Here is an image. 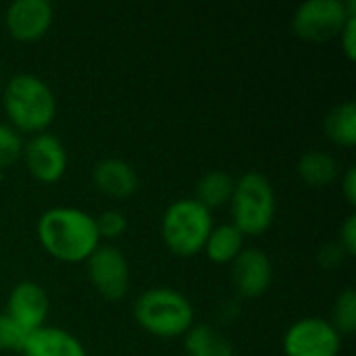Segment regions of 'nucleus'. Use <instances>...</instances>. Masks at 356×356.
Segmentation results:
<instances>
[{"instance_id": "dca6fc26", "label": "nucleus", "mask_w": 356, "mask_h": 356, "mask_svg": "<svg viewBox=\"0 0 356 356\" xmlns=\"http://www.w3.org/2000/svg\"><path fill=\"white\" fill-rule=\"evenodd\" d=\"M244 250V236L232 223L215 225L204 244V254L215 265H232Z\"/></svg>"}, {"instance_id": "4468645a", "label": "nucleus", "mask_w": 356, "mask_h": 356, "mask_svg": "<svg viewBox=\"0 0 356 356\" xmlns=\"http://www.w3.org/2000/svg\"><path fill=\"white\" fill-rule=\"evenodd\" d=\"M23 356H88L77 336L63 327L42 325L27 334L21 348Z\"/></svg>"}, {"instance_id": "9d476101", "label": "nucleus", "mask_w": 356, "mask_h": 356, "mask_svg": "<svg viewBox=\"0 0 356 356\" xmlns=\"http://www.w3.org/2000/svg\"><path fill=\"white\" fill-rule=\"evenodd\" d=\"M54 21V8L48 0H15L4 10V27L17 42L42 40Z\"/></svg>"}, {"instance_id": "39448f33", "label": "nucleus", "mask_w": 356, "mask_h": 356, "mask_svg": "<svg viewBox=\"0 0 356 356\" xmlns=\"http://www.w3.org/2000/svg\"><path fill=\"white\" fill-rule=\"evenodd\" d=\"M213 227V213L194 198L173 200L161 219V236L165 246L184 259L196 257L204 250Z\"/></svg>"}, {"instance_id": "bb28decb", "label": "nucleus", "mask_w": 356, "mask_h": 356, "mask_svg": "<svg viewBox=\"0 0 356 356\" xmlns=\"http://www.w3.org/2000/svg\"><path fill=\"white\" fill-rule=\"evenodd\" d=\"M340 188H342V194L346 198V202L350 207L356 204V169L355 167H348L344 171V175H340Z\"/></svg>"}, {"instance_id": "0eeeda50", "label": "nucleus", "mask_w": 356, "mask_h": 356, "mask_svg": "<svg viewBox=\"0 0 356 356\" xmlns=\"http://www.w3.org/2000/svg\"><path fill=\"white\" fill-rule=\"evenodd\" d=\"M286 356H340L342 336L323 317H305L294 321L282 340Z\"/></svg>"}, {"instance_id": "c85d7f7f", "label": "nucleus", "mask_w": 356, "mask_h": 356, "mask_svg": "<svg viewBox=\"0 0 356 356\" xmlns=\"http://www.w3.org/2000/svg\"><path fill=\"white\" fill-rule=\"evenodd\" d=\"M0 86H2V77H0Z\"/></svg>"}, {"instance_id": "f03ea898", "label": "nucleus", "mask_w": 356, "mask_h": 356, "mask_svg": "<svg viewBox=\"0 0 356 356\" xmlns=\"http://www.w3.org/2000/svg\"><path fill=\"white\" fill-rule=\"evenodd\" d=\"M2 108L15 131L35 136L54 121L56 96L40 75L17 73L2 88Z\"/></svg>"}, {"instance_id": "2eb2a0df", "label": "nucleus", "mask_w": 356, "mask_h": 356, "mask_svg": "<svg viewBox=\"0 0 356 356\" xmlns=\"http://www.w3.org/2000/svg\"><path fill=\"white\" fill-rule=\"evenodd\" d=\"M298 177L311 188H327L340 177V165L325 150H309L298 159Z\"/></svg>"}, {"instance_id": "423d86ee", "label": "nucleus", "mask_w": 356, "mask_h": 356, "mask_svg": "<svg viewBox=\"0 0 356 356\" xmlns=\"http://www.w3.org/2000/svg\"><path fill=\"white\" fill-rule=\"evenodd\" d=\"M355 15L356 0H307L294 10L292 29L300 40L327 42L338 38Z\"/></svg>"}, {"instance_id": "393cba45", "label": "nucleus", "mask_w": 356, "mask_h": 356, "mask_svg": "<svg viewBox=\"0 0 356 356\" xmlns=\"http://www.w3.org/2000/svg\"><path fill=\"white\" fill-rule=\"evenodd\" d=\"M340 46H342V52L346 54L348 60H355L356 58V15L350 17L346 21V25L342 27L340 31Z\"/></svg>"}, {"instance_id": "b1692460", "label": "nucleus", "mask_w": 356, "mask_h": 356, "mask_svg": "<svg viewBox=\"0 0 356 356\" xmlns=\"http://www.w3.org/2000/svg\"><path fill=\"white\" fill-rule=\"evenodd\" d=\"M338 246L344 250L346 257H355L356 254V215L350 213L346 217V221L340 225V240Z\"/></svg>"}, {"instance_id": "6ab92c4d", "label": "nucleus", "mask_w": 356, "mask_h": 356, "mask_svg": "<svg viewBox=\"0 0 356 356\" xmlns=\"http://www.w3.org/2000/svg\"><path fill=\"white\" fill-rule=\"evenodd\" d=\"M325 136L342 148H353L356 144V104L353 100H344L336 104L325 121H323Z\"/></svg>"}, {"instance_id": "1a4fd4ad", "label": "nucleus", "mask_w": 356, "mask_h": 356, "mask_svg": "<svg viewBox=\"0 0 356 356\" xmlns=\"http://www.w3.org/2000/svg\"><path fill=\"white\" fill-rule=\"evenodd\" d=\"M21 156L29 175L44 186L60 181L69 163L63 142L54 134H48V131L31 136L23 144Z\"/></svg>"}, {"instance_id": "20e7f679", "label": "nucleus", "mask_w": 356, "mask_h": 356, "mask_svg": "<svg viewBox=\"0 0 356 356\" xmlns=\"http://www.w3.org/2000/svg\"><path fill=\"white\" fill-rule=\"evenodd\" d=\"M232 225L246 238L263 236L275 221L277 198L271 179L261 171H248L236 179L229 200Z\"/></svg>"}, {"instance_id": "6e6552de", "label": "nucleus", "mask_w": 356, "mask_h": 356, "mask_svg": "<svg viewBox=\"0 0 356 356\" xmlns=\"http://www.w3.org/2000/svg\"><path fill=\"white\" fill-rule=\"evenodd\" d=\"M86 273L92 288L108 302H117L129 292V263L117 246L100 244L86 261Z\"/></svg>"}, {"instance_id": "5701e85b", "label": "nucleus", "mask_w": 356, "mask_h": 356, "mask_svg": "<svg viewBox=\"0 0 356 356\" xmlns=\"http://www.w3.org/2000/svg\"><path fill=\"white\" fill-rule=\"evenodd\" d=\"M96 227H98V234H100V240L106 238V240H115V238H121L127 229V217L121 213V211H104L96 217Z\"/></svg>"}, {"instance_id": "ddd939ff", "label": "nucleus", "mask_w": 356, "mask_h": 356, "mask_svg": "<svg viewBox=\"0 0 356 356\" xmlns=\"http://www.w3.org/2000/svg\"><path fill=\"white\" fill-rule=\"evenodd\" d=\"M92 181L104 196L123 200L136 194L140 188V177L136 169L123 159H102L92 169Z\"/></svg>"}, {"instance_id": "f8f14e48", "label": "nucleus", "mask_w": 356, "mask_h": 356, "mask_svg": "<svg viewBox=\"0 0 356 356\" xmlns=\"http://www.w3.org/2000/svg\"><path fill=\"white\" fill-rule=\"evenodd\" d=\"M50 311V300L46 290L35 282H19L13 286L6 300V315L27 334L46 325V317Z\"/></svg>"}, {"instance_id": "4be33fe9", "label": "nucleus", "mask_w": 356, "mask_h": 356, "mask_svg": "<svg viewBox=\"0 0 356 356\" xmlns=\"http://www.w3.org/2000/svg\"><path fill=\"white\" fill-rule=\"evenodd\" d=\"M27 332L21 330L6 313H0V350L2 353H21Z\"/></svg>"}, {"instance_id": "a211bd4d", "label": "nucleus", "mask_w": 356, "mask_h": 356, "mask_svg": "<svg viewBox=\"0 0 356 356\" xmlns=\"http://www.w3.org/2000/svg\"><path fill=\"white\" fill-rule=\"evenodd\" d=\"M184 348L188 356H236L232 342L211 325H192L184 336Z\"/></svg>"}, {"instance_id": "9b49d317", "label": "nucleus", "mask_w": 356, "mask_h": 356, "mask_svg": "<svg viewBox=\"0 0 356 356\" xmlns=\"http://www.w3.org/2000/svg\"><path fill=\"white\" fill-rule=\"evenodd\" d=\"M232 280L242 298H261L273 284V263L261 248H244L232 263Z\"/></svg>"}, {"instance_id": "aec40b11", "label": "nucleus", "mask_w": 356, "mask_h": 356, "mask_svg": "<svg viewBox=\"0 0 356 356\" xmlns=\"http://www.w3.org/2000/svg\"><path fill=\"white\" fill-rule=\"evenodd\" d=\"M330 323L340 336H353L356 332V292L353 288H346L338 294Z\"/></svg>"}, {"instance_id": "cd10ccee", "label": "nucleus", "mask_w": 356, "mask_h": 356, "mask_svg": "<svg viewBox=\"0 0 356 356\" xmlns=\"http://www.w3.org/2000/svg\"><path fill=\"white\" fill-rule=\"evenodd\" d=\"M2 181H4V169H0V186H2Z\"/></svg>"}, {"instance_id": "f3484780", "label": "nucleus", "mask_w": 356, "mask_h": 356, "mask_svg": "<svg viewBox=\"0 0 356 356\" xmlns=\"http://www.w3.org/2000/svg\"><path fill=\"white\" fill-rule=\"evenodd\" d=\"M234 186H236V179L227 171L213 169V171L204 173L198 179L194 200L200 202L204 209H209L213 213L215 209H221V207L229 204L232 194H234Z\"/></svg>"}, {"instance_id": "a878e982", "label": "nucleus", "mask_w": 356, "mask_h": 356, "mask_svg": "<svg viewBox=\"0 0 356 356\" xmlns=\"http://www.w3.org/2000/svg\"><path fill=\"white\" fill-rule=\"evenodd\" d=\"M344 259H346V254H344V250L338 244H325L319 250V263L325 269H336Z\"/></svg>"}, {"instance_id": "f257e3e1", "label": "nucleus", "mask_w": 356, "mask_h": 356, "mask_svg": "<svg viewBox=\"0 0 356 356\" xmlns=\"http://www.w3.org/2000/svg\"><path fill=\"white\" fill-rule=\"evenodd\" d=\"M42 248L60 263H86L100 246L96 217L77 207H52L35 225Z\"/></svg>"}, {"instance_id": "412c9836", "label": "nucleus", "mask_w": 356, "mask_h": 356, "mask_svg": "<svg viewBox=\"0 0 356 356\" xmlns=\"http://www.w3.org/2000/svg\"><path fill=\"white\" fill-rule=\"evenodd\" d=\"M23 152V136L8 123H0V169L17 163Z\"/></svg>"}, {"instance_id": "7ed1b4c3", "label": "nucleus", "mask_w": 356, "mask_h": 356, "mask_svg": "<svg viewBox=\"0 0 356 356\" xmlns=\"http://www.w3.org/2000/svg\"><path fill=\"white\" fill-rule=\"evenodd\" d=\"M138 325L154 338H184L196 319L194 307L186 294L173 288H150L134 302Z\"/></svg>"}]
</instances>
